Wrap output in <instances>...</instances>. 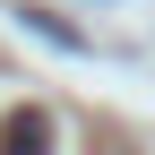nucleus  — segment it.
<instances>
[{
	"label": "nucleus",
	"mask_w": 155,
	"mask_h": 155,
	"mask_svg": "<svg viewBox=\"0 0 155 155\" xmlns=\"http://www.w3.org/2000/svg\"><path fill=\"white\" fill-rule=\"evenodd\" d=\"M52 147V112H9L0 121V155H43Z\"/></svg>",
	"instance_id": "nucleus-1"
}]
</instances>
